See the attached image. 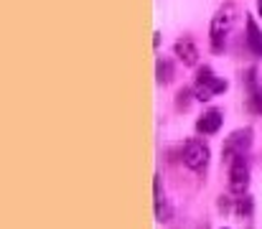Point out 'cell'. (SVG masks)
<instances>
[{"instance_id":"1","label":"cell","mask_w":262,"mask_h":229,"mask_svg":"<svg viewBox=\"0 0 262 229\" xmlns=\"http://www.w3.org/2000/svg\"><path fill=\"white\" fill-rule=\"evenodd\" d=\"M234 20H237V5H234V3H224V5L216 10V15L211 18L209 38H211V51H214V54H222V51H224V41H227V36H229V31H232V26H234Z\"/></svg>"},{"instance_id":"2","label":"cell","mask_w":262,"mask_h":229,"mask_svg":"<svg viewBox=\"0 0 262 229\" xmlns=\"http://www.w3.org/2000/svg\"><path fill=\"white\" fill-rule=\"evenodd\" d=\"M250 183V163H247V155H237L229 160V189L234 194H245Z\"/></svg>"},{"instance_id":"3","label":"cell","mask_w":262,"mask_h":229,"mask_svg":"<svg viewBox=\"0 0 262 229\" xmlns=\"http://www.w3.org/2000/svg\"><path fill=\"white\" fill-rule=\"evenodd\" d=\"M250 145H252V128L234 130V133L227 138V143H224V148H222V155H224L227 160H232V158H237V155H245Z\"/></svg>"},{"instance_id":"4","label":"cell","mask_w":262,"mask_h":229,"mask_svg":"<svg viewBox=\"0 0 262 229\" xmlns=\"http://www.w3.org/2000/svg\"><path fill=\"white\" fill-rule=\"evenodd\" d=\"M183 163L191 171H204L209 163V148L201 140H188L183 145Z\"/></svg>"},{"instance_id":"5","label":"cell","mask_w":262,"mask_h":229,"mask_svg":"<svg viewBox=\"0 0 262 229\" xmlns=\"http://www.w3.org/2000/svg\"><path fill=\"white\" fill-rule=\"evenodd\" d=\"M222 120H224L222 110H209L206 115H201V117H199L196 130H199L201 135H214V133L222 128Z\"/></svg>"},{"instance_id":"6","label":"cell","mask_w":262,"mask_h":229,"mask_svg":"<svg viewBox=\"0 0 262 229\" xmlns=\"http://www.w3.org/2000/svg\"><path fill=\"white\" fill-rule=\"evenodd\" d=\"M176 56H178L186 67H193V64L199 61V49H196L188 38H183V41L176 44Z\"/></svg>"},{"instance_id":"7","label":"cell","mask_w":262,"mask_h":229,"mask_svg":"<svg viewBox=\"0 0 262 229\" xmlns=\"http://www.w3.org/2000/svg\"><path fill=\"white\" fill-rule=\"evenodd\" d=\"M156 219L163 224L171 219V206L163 196V189H161V176H156Z\"/></svg>"},{"instance_id":"8","label":"cell","mask_w":262,"mask_h":229,"mask_svg":"<svg viewBox=\"0 0 262 229\" xmlns=\"http://www.w3.org/2000/svg\"><path fill=\"white\" fill-rule=\"evenodd\" d=\"M247 46L255 56H262V31L257 28L255 18H247Z\"/></svg>"},{"instance_id":"9","label":"cell","mask_w":262,"mask_h":229,"mask_svg":"<svg viewBox=\"0 0 262 229\" xmlns=\"http://www.w3.org/2000/svg\"><path fill=\"white\" fill-rule=\"evenodd\" d=\"M173 79V64L168 59H158V84H168Z\"/></svg>"},{"instance_id":"10","label":"cell","mask_w":262,"mask_h":229,"mask_svg":"<svg viewBox=\"0 0 262 229\" xmlns=\"http://www.w3.org/2000/svg\"><path fill=\"white\" fill-rule=\"evenodd\" d=\"M191 97H196V94H193V89H188V87L178 89V94H176V107H178V110H188Z\"/></svg>"},{"instance_id":"11","label":"cell","mask_w":262,"mask_h":229,"mask_svg":"<svg viewBox=\"0 0 262 229\" xmlns=\"http://www.w3.org/2000/svg\"><path fill=\"white\" fill-rule=\"evenodd\" d=\"M237 214H239V219H250L252 217V199L250 196L237 199Z\"/></svg>"},{"instance_id":"12","label":"cell","mask_w":262,"mask_h":229,"mask_svg":"<svg viewBox=\"0 0 262 229\" xmlns=\"http://www.w3.org/2000/svg\"><path fill=\"white\" fill-rule=\"evenodd\" d=\"M206 87H209V92H211V94H222V92H227V87H229V84H227L224 79H216V76H211V79L206 81Z\"/></svg>"},{"instance_id":"13","label":"cell","mask_w":262,"mask_h":229,"mask_svg":"<svg viewBox=\"0 0 262 229\" xmlns=\"http://www.w3.org/2000/svg\"><path fill=\"white\" fill-rule=\"evenodd\" d=\"M250 94H252V97H250V102H252V110L262 115V89H255V92H250Z\"/></svg>"},{"instance_id":"14","label":"cell","mask_w":262,"mask_h":229,"mask_svg":"<svg viewBox=\"0 0 262 229\" xmlns=\"http://www.w3.org/2000/svg\"><path fill=\"white\" fill-rule=\"evenodd\" d=\"M211 76L214 74H211V69H209V67H201V69H199V74H196V84H206Z\"/></svg>"},{"instance_id":"15","label":"cell","mask_w":262,"mask_h":229,"mask_svg":"<svg viewBox=\"0 0 262 229\" xmlns=\"http://www.w3.org/2000/svg\"><path fill=\"white\" fill-rule=\"evenodd\" d=\"M257 10H260V15H262V0H257Z\"/></svg>"},{"instance_id":"16","label":"cell","mask_w":262,"mask_h":229,"mask_svg":"<svg viewBox=\"0 0 262 229\" xmlns=\"http://www.w3.org/2000/svg\"><path fill=\"white\" fill-rule=\"evenodd\" d=\"M199 229H209V227H206V224H201V227H199Z\"/></svg>"},{"instance_id":"17","label":"cell","mask_w":262,"mask_h":229,"mask_svg":"<svg viewBox=\"0 0 262 229\" xmlns=\"http://www.w3.org/2000/svg\"><path fill=\"white\" fill-rule=\"evenodd\" d=\"M224 229H229V227H224Z\"/></svg>"}]
</instances>
